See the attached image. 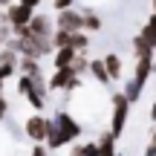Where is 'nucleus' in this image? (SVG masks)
I'll list each match as a JSON object with an SVG mask.
<instances>
[{
  "mask_svg": "<svg viewBox=\"0 0 156 156\" xmlns=\"http://www.w3.org/2000/svg\"><path fill=\"white\" fill-rule=\"evenodd\" d=\"M127 116H130V101L124 98V93H116L113 95V119H110V133L116 136V139L124 133Z\"/></svg>",
  "mask_w": 156,
  "mask_h": 156,
  "instance_id": "nucleus-1",
  "label": "nucleus"
},
{
  "mask_svg": "<svg viewBox=\"0 0 156 156\" xmlns=\"http://www.w3.org/2000/svg\"><path fill=\"white\" fill-rule=\"evenodd\" d=\"M55 124H58V130H61V139H64V145H69V142H75L78 136H81V124L75 122L73 116H69L67 110H58L55 113Z\"/></svg>",
  "mask_w": 156,
  "mask_h": 156,
  "instance_id": "nucleus-2",
  "label": "nucleus"
},
{
  "mask_svg": "<svg viewBox=\"0 0 156 156\" xmlns=\"http://www.w3.org/2000/svg\"><path fill=\"white\" fill-rule=\"evenodd\" d=\"M32 17H35V9H29V6H23V3H12L9 9H6V23H9V29L29 26Z\"/></svg>",
  "mask_w": 156,
  "mask_h": 156,
  "instance_id": "nucleus-3",
  "label": "nucleus"
},
{
  "mask_svg": "<svg viewBox=\"0 0 156 156\" xmlns=\"http://www.w3.org/2000/svg\"><path fill=\"white\" fill-rule=\"evenodd\" d=\"M46 122H49V119H44L41 113L29 116L26 124H23V130H26V139H32L35 145H41V142L46 139Z\"/></svg>",
  "mask_w": 156,
  "mask_h": 156,
  "instance_id": "nucleus-4",
  "label": "nucleus"
},
{
  "mask_svg": "<svg viewBox=\"0 0 156 156\" xmlns=\"http://www.w3.org/2000/svg\"><path fill=\"white\" fill-rule=\"evenodd\" d=\"M55 29H64V32H81V29H84V17H81V12H75V9L58 12Z\"/></svg>",
  "mask_w": 156,
  "mask_h": 156,
  "instance_id": "nucleus-5",
  "label": "nucleus"
},
{
  "mask_svg": "<svg viewBox=\"0 0 156 156\" xmlns=\"http://www.w3.org/2000/svg\"><path fill=\"white\" fill-rule=\"evenodd\" d=\"M26 29H29V35H35V38H52V32H55V26H52V20L46 15H35Z\"/></svg>",
  "mask_w": 156,
  "mask_h": 156,
  "instance_id": "nucleus-6",
  "label": "nucleus"
},
{
  "mask_svg": "<svg viewBox=\"0 0 156 156\" xmlns=\"http://www.w3.org/2000/svg\"><path fill=\"white\" fill-rule=\"evenodd\" d=\"M73 78H75V73H73L69 67H64V69H55V73H52V78L46 81V90H49V93H58V90H67Z\"/></svg>",
  "mask_w": 156,
  "mask_h": 156,
  "instance_id": "nucleus-7",
  "label": "nucleus"
},
{
  "mask_svg": "<svg viewBox=\"0 0 156 156\" xmlns=\"http://www.w3.org/2000/svg\"><path fill=\"white\" fill-rule=\"evenodd\" d=\"M17 73L32 78V81H44V69H41V61H35V58H20L17 61Z\"/></svg>",
  "mask_w": 156,
  "mask_h": 156,
  "instance_id": "nucleus-8",
  "label": "nucleus"
},
{
  "mask_svg": "<svg viewBox=\"0 0 156 156\" xmlns=\"http://www.w3.org/2000/svg\"><path fill=\"white\" fill-rule=\"evenodd\" d=\"M46 151H58V147H64V139H61V130H58V124H55V119H49L46 122Z\"/></svg>",
  "mask_w": 156,
  "mask_h": 156,
  "instance_id": "nucleus-9",
  "label": "nucleus"
},
{
  "mask_svg": "<svg viewBox=\"0 0 156 156\" xmlns=\"http://www.w3.org/2000/svg\"><path fill=\"white\" fill-rule=\"evenodd\" d=\"M75 55H78V52L73 49V46L55 49V52H52V67H55V69H64V67H69V64L75 61Z\"/></svg>",
  "mask_w": 156,
  "mask_h": 156,
  "instance_id": "nucleus-10",
  "label": "nucleus"
},
{
  "mask_svg": "<svg viewBox=\"0 0 156 156\" xmlns=\"http://www.w3.org/2000/svg\"><path fill=\"white\" fill-rule=\"evenodd\" d=\"M95 145H98V156H119L116 153V136H113L110 130H104V133L95 139Z\"/></svg>",
  "mask_w": 156,
  "mask_h": 156,
  "instance_id": "nucleus-11",
  "label": "nucleus"
},
{
  "mask_svg": "<svg viewBox=\"0 0 156 156\" xmlns=\"http://www.w3.org/2000/svg\"><path fill=\"white\" fill-rule=\"evenodd\" d=\"M101 61H104V67H107V75H110V81H119V78H122V58H119L116 52L104 55Z\"/></svg>",
  "mask_w": 156,
  "mask_h": 156,
  "instance_id": "nucleus-12",
  "label": "nucleus"
},
{
  "mask_svg": "<svg viewBox=\"0 0 156 156\" xmlns=\"http://www.w3.org/2000/svg\"><path fill=\"white\" fill-rule=\"evenodd\" d=\"M153 73V55L151 58H136V81H142V84H147V78H151Z\"/></svg>",
  "mask_w": 156,
  "mask_h": 156,
  "instance_id": "nucleus-13",
  "label": "nucleus"
},
{
  "mask_svg": "<svg viewBox=\"0 0 156 156\" xmlns=\"http://www.w3.org/2000/svg\"><path fill=\"white\" fill-rule=\"evenodd\" d=\"M90 75H93L98 84L110 87V75H107V67H104V61H101V58H93V61H90Z\"/></svg>",
  "mask_w": 156,
  "mask_h": 156,
  "instance_id": "nucleus-14",
  "label": "nucleus"
},
{
  "mask_svg": "<svg viewBox=\"0 0 156 156\" xmlns=\"http://www.w3.org/2000/svg\"><path fill=\"white\" fill-rule=\"evenodd\" d=\"M130 46H133V52H136V58H151L153 55V46L147 44L142 35H136V38H130Z\"/></svg>",
  "mask_w": 156,
  "mask_h": 156,
  "instance_id": "nucleus-15",
  "label": "nucleus"
},
{
  "mask_svg": "<svg viewBox=\"0 0 156 156\" xmlns=\"http://www.w3.org/2000/svg\"><path fill=\"white\" fill-rule=\"evenodd\" d=\"M69 46H73L75 52H87V49H90L87 32H84V29H81V32H73V35H69Z\"/></svg>",
  "mask_w": 156,
  "mask_h": 156,
  "instance_id": "nucleus-16",
  "label": "nucleus"
},
{
  "mask_svg": "<svg viewBox=\"0 0 156 156\" xmlns=\"http://www.w3.org/2000/svg\"><path fill=\"white\" fill-rule=\"evenodd\" d=\"M142 90H145V84H142V81H136V78H133V81H130L127 87H124V98H127L130 104H136V101L142 98Z\"/></svg>",
  "mask_w": 156,
  "mask_h": 156,
  "instance_id": "nucleus-17",
  "label": "nucleus"
},
{
  "mask_svg": "<svg viewBox=\"0 0 156 156\" xmlns=\"http://www.w3.org/2000/svg\"><path fill=\"white\" fill-rule=\"evenodd\" d=\"M139 35H142V38H145L147 44H151L153 49H156V15H151V17H147V23H145V29H142Z\"/></svg>",
  "mask_w": 156,
  "mask_h": 156,
  "instance_id": "nucleus-18",
  "label": "nucleus"
},
{
  "mask_svg": "<svg viewBox=\"0 0 156 156\" xmlns=\"http://www.w3.org/2000/svg\"><path fill=\"white\" fill-rule=\"evenodd\" d=\"M69 69H73L78 78H81V75H87V73H90V61H87V55H84V52H78V55H75V61L69 64Z\"/></svg>",
  "mask_w": 156,
  "mask_h": 156,
  "instance_id": "nucleus-19",
  "label": "nucleus"
},
{
  "mask_svg": "<svg viewBox=\"0 0 156 156\" xmlns=\"http://www.w3.org/2000/svg\"><path fill=\"white\" fill-rule=\"evenodd\" d=\"M69 156H98V145H95V142H84V145H75Z\"/></svg>",
  "mask_w": 156,
  "mask_h": 156,
  "instance_id": "nucleus-20",
  "label": "nucleus"
},
{
  "mask_svg": "<svg viewBox=\"0 0 156 156\" xmlns=\"http://www.w3.org/2000/svg\"><path fill=\"white\" fill-rule=\"evenodd\" d=\"M81 17H84V32H98V29H101V17L98 15H93V12L84 15V12H81Z\"/></svg>",
  "mask_w": 156,
  "mask_h": 156,
  "instance_id": "nucleus-21",
  "label": "nucleus"
},
{
  "mask_svg": "<svg viewBox=\"0 0 156 156\" xmlns=\"http://www.w3.org/2000/svg\"><path fill=\"white\" fill-rule=\"evenodd\" d=\"M69 35H73V32L55 29V32H52V46H55V49H64V46H69Z\"/></svg>",
  "mask_w": 156,
  "mask_h": 156,
  "instance_id": "nucleus-22",
  "label": "nucleus"
},
{
  "mask_svg": "<svg viewBox=\"0 0 156 156\" xmlns=\"http://www.w3.org/2000/svg\"><path fill=\"white\" fill-rule=\"evenodd\" d=\"M17 73V67L15 64H0V81H6V78H12Z\"/></svg>",
  "mask_w": 156,
  "mask_h": 156,
  "instance_id": "nucleus-23",
  "label": "nucleus"
},
{
  "mask_svg": "<svg viewBox=\"0 0 156 156\" xmlns=\"http://www.w3.org/2000/svg\"><path fill=\"white\" fill-rule=\"evenodd\" d=\"M73 3H75V0H52L55 12H67V9H73Z\"/></svg>",
  "mask_w": 156,
  "mask_h": 156,
  "instance_id": "nucleus-24",
  "label": "nucleus"
},
{
  "mask_svg": "<svg viewBox=\"0 0 156 156\" xmlns=\"http://www.w3.org/2000/svg\"><path fill=\"white\" fill-rule=\"evenodd\" d=\"M29 156H49V151H46V145L41 142V145H32V153Z\"/></svg>",
  "mask_w": 156,
  "mask_h": 156,
  "instance_id": "nucleus-25",
  "label": "nucleus"
},
{
  "mask_svg": "<svg viewBox=\"0 0 156 156\" xmlns=\"http://www.w3.org/2000/svg\"><path fill=\"white\" fill-rule=\"evenodd\" d=\"M6 113H9V101H6L3 95H0V122L6 119Z\"/></svg>",
  "mask_w": 156,
  "mask_h": 156,
  "instance_id": "nucleus-26",
  "label": "nucleus"
},
{
  "mask_svg": "<svg viewBox=\"0 0 156 156\" xmlns=\"http://www.w3.org/2000/svg\"><path fill=\"white\" fill-rule=\"evenodd\" d=\"M17 3H23V6H29V9H35V6H41V0H17Z\"/></svg>",
  "mask_w": 156,
  "mask_h": 156,
  "instance_id": "nucleus-27",
  "label": "nucleus"
},
{
  "mask_svg": "<svg viewBox=\"0 0 156 156\" xmlns=\"http://www.w3.org/2000/svg\"><path fill=\"white\" fill-rule=\"evenodd\" d=\"M151 122H156V101L151 104Z\"/></svg>",
  "mask_w": 156,
  "mask_h": 156,
  "instance_id": "nucleus-28",
  "label": "nucleus"
},
{
  "mask_svg": "<svg viewBox=\"0 0 156 156\" xmlns=\"http://www.w3.org/2000/svg\"><path fill=\"white\" fill-rule=\"evenodd\" d=\"M12 6V0H0V9H9Z\"/></svg>",
  "mask_w": 156,
  "mask_h": 156,
  "instance_id": "nucleus-29",
  "label": "nucleus"
},
{
  "mask_svg": "<svg viewBox=\"0 0 156 156\" xmlns=\"http://www.w3.org/2000/svg\"><path fill=\"white\" fill-rule=\"evenodd\" d=\"M153 15H156V0H153Z\"/></svg>",
  "mask_w": 156,
  "mask_h": 156,
  "instance_id": "nucleus-30",
  "label": "nucleus"
},
{
  "mask_svg": "<svg viewBox=\"0 0 156 156\" xmlns=\"http://www.w3.org/2000/svg\"><path fill=\"white\" fill-rule=\"evenodd\" d=\"M153 64H156V49H153Z\"/></svg>",
  "mask_w": 156,
  "mask_h": 156,
  "instance_id": "nucleus-31",
  "label": "nucleus"
},
{
  "mask_svg": "<svg viewBox=\"0 0 156 156\" xmlns=\"http://www.w3.org/2000/svg\"><path fill=\"white\" fill-rule=\"evenodd\" d=\"M119 156H122V153H119Z\"/></svg>",
  "mask_w": 156,
  "mask_h": 156,
  "instance_id": "nucleus-32",
  "label": "nucleus"
}]
</instances>
